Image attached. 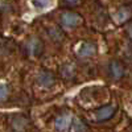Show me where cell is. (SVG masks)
Here are the masks:
<instances>
[{
	"mask_svg": "<svg viewBox=\"0 0 132 132\" xmlns=\"http://www.w3.org/2000/svg\"><path fill=\"white\" fill-rule=\"evenodd\" d=\"M110 73H111L112 78L120 79L124 75V68H123V65L120 63L119 61H112L111 63H110Z\"/></svg>",
	"mask_w": 132,
	"mask_h": 132,
	"instance_id": "7",
	"label": "cell"
},
{
	"mask_svg": "<svg viewBox=\"0 0 132 132\" xmlns=\"http://www.w3.org/2000/svg\"><path fill=\"white\" fill-rule=\"evenodd\" d=\"M83 21L82 16L75 12H63L61 15V24L65 28H75Z\"/></svg>",
	"mask_w": 132,
	"mask_h": 132,
	"instance_id": "1",
	"label": "cell"
},
{
	"mask_svg": "<svg viewBox=\"0 0 132 132\" xmlns=\"http://www.w3.org/2000/svg\"><path fill=\"white\" fill-rule=\"evenodd\" d=\"M42 42L41 40L38 38H30L28 42H27V50L30 56H38V54L42 52Z\"/></svg>",
	"mask_w": 132,
	"mask_h": 132,
	"instance_id": "4",
	"label": "cell"
},
{
	"mask_svg": "<svg viewBox=\"0 0 132 132\" xmlns=\"http://www.w3.org/2000/svg\"><path fill=\"white\" fill-rule=\"evenodd\" d=\"M95 50H96V48L94 44L90 41H86L81 45V48L78 50V56L79 57H91V56H94Z\"/></svg>",
	"mask_w": 132,
	"mask_h": 132,
	"instance_id": "6",
	"label": "cell"
},
{
	"mask_svg": "<svg viewBox=\"0 0 132 132\" xmlns=\"http://www.w3.org/2000/svg\"><path fill=\"white\" fill-rule=\"evenodd\" d=\"M62 5H68V7H75V5H79V2H62Z\"/></svg>",
	"mask_w": 132,
	"mask_h": 132,
	"instance_id": "11",
	"label": "cell"
},
{
	"mask_svg": "<svg viewBox=\"0 0 132 132\" xmlns=\"http://www.w3.org/2000/svg\"><path fill=\"white\" fill-rule=\"evenodd\" d=\"M8 96H9V87L5 83H2V86H0V99H2V102H5Z\"/></svg>",
	"mask_w": 132,
	"mask_h": 132,
	"instance_id": "9",
	"label": "cell"
},
{
	"mask_svg": "<svg viewBox=\"0 0 132 132\" xmlns=\"http://www.w3.org/2000/svg\"><path fill=\"white\" fill-rule=\"evenodd\" d=\"M115 110L116 107L115 106H104L102 108H99L98 111L95 112V119L98 120V122H106V120L111 119L115 114Z\"/></svg>",
	"mask_w": 132,
	"mask_h": 132,
	"instance_id": "2",
	"label": "cell"
},
{
	"mask_svg": "<svg viewBox=\"0 0 132 132\" xmlns=\"http://www.w3.org/2000/svg\"><path fill=\"white\" fill-rule=\"evenodd\" d=\"M33 5L37 7L38 9H44L45 7L50 5V2H33Z\"/></svg>",
	"mask_w": 132,
	"mask_h": 132,
	"instance_id": "10",
	"label": "cell"
},
{
	"mask_svg": "<svg viewBox=\"0 0 132 132\" xmlns=\"http://www.w3.org/2000/svg\"><path fill=\"white\" fill-rule=\"evenodd\" d=\"M71 126V115L63 114L56 119V129L58 132H68Z\"/></svg>",
	"mask_w": 132,
	"mask_h": 132,
	"instance_id": "3",
	"label": "cell"
},
{
	"mask_svg": "<svg viewBox=\"0 0 132 132\" xmlns=\"http://www.w3.org/2000/svg\"><path fill=\"white\" fill-rule=\"evenodd\" d=\"M132 15V11L127 7H122L119 11H118V13H116V19L120 21V23H123V21L128 20Z\"/></svg>",
	"mask_w": 132,
	"mask_h": 132,
	"instance_id": "8",
	"label": "cell"
},
{
	"mask_svg": "<svg viewBox=\"0 0 132 132\" xmlns=\"http://www.w3.org/2000/svg\"><path fill=\"white\" fill-rule=\"evenodd\" d=\"M128 33H129V36L132 37V25H131V27L128 28Z\"/></svg>",
	"mask_w": 132,
	"mask_h": 132,
	"instance_id": "12",
	"label": "cell"
},
{
	"mask_svg": "<svg viewBox=\"0 0 132 132\" xmlns=\"http://www.w3.org/2000/svg\"><path fill=\"white\" fill-rule=\"evenodd\" d=\"M37 81H38V83L42 87H50V86L54 85V81H56V79H54V75L52 73H49V71H41L38 74V77H37Z\"/></svg>",
	"mask_w": 132,
	"mask_h": 132,
	"instance_id": "5",
	"label": "cell"
}]
</instances>
